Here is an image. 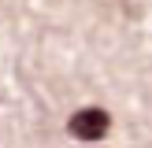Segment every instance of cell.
<instances>
[{
	"label": "cell",
	"mask_w": 152,
	"mask_h": 148,
	"mask_svg": "<svg viewBox=\"0 0 152 148\" xmlns=\"http://www.w3.org/2000/svg\"><path fill=\"white\" fill-rule=\"evenodd\" d=\"M67 130L78 141H100V137H108V130H111V115L104 107H82V111H74V115L67 118Z\"/></svg>",
	"instance_id": "obj_1"
}]
</instances>
